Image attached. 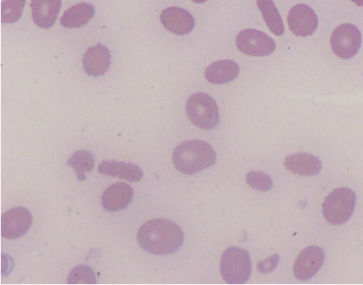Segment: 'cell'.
I'll use <instances>...</instances> for the list:
<instances>
[{
	"label": "cell",
	"mask_w": 363,
	"mask_h": 285,
	"mask_svg": "<svg viewBox=\"0 0 363 285\" xmlns=\"http://www.w3.org/2000/svg\"><path fill=\"white\" fill-rule=\"evenodd\" d=\"M184 233L176 223L162 218L150 220L138 231V241L145 252L155 255L174 254L182 246Z\"/></svg>",
	"instance_id": "obj_1"
},
{
	"label": "cell",
	"mask_w": 363,
	"mask_h": 285,
	"mask_svg": "<svg viewBox=\"0 0 363 285\" xmlns=\"http://www.w3.org/2000/svg\"><path fill=\"white\" fill-rule=\"evenodd\" d=\"M173 162L182 174L194 175L213 166L217 162V155L213 147L205 141L188 140L175 149Z\"/></svg>",
	"instance_id": "obj_2"
},
{
	"label": "cell",
	"mask_w": 363,
	"mask_h": 285,
	"mask_svg": "<svg viewBox=\"0 0 363 285\" xmlns=\"http://www.w3.org/2000/svg\"><path fill=\"white\" fill-rule=\"evenodd\" d=\"M356 195L347 187H340L333 190L322 205L323 215L332 225H342L352 216L356 206Z\"/></svg>",
	"instance_id": "obj_3"
},
{
	"label": "cell",
	"mask_w": 363,
	"mask_h": 285,
	"mask_svg": "<svg viewBox=\"0 0 363 285\" xmlns=\"http://www.w3.org/2000/svg\"><path fill=\"white\" fill-rule=\"evenodd\" d=\"M186 111L189 121L201 129L213 130L220 123L218 104L206 93L198 92L191 95L186 102Z\"/></svg>",
	"instance_id": "obj_4"
},
{
	"label": "cell",
	"mask_w": 363,
	"mask_h": 285,
	"mask_svg": "<svg viewBox=\"0 0 363 285\" xmlns=\"http://www.w3.org/2000/svg\"><path fill=\"white\" fill-rule=\"evenodd\" d=\"M220 272L228 284H245L252 272L250 253L236 246L229 247L221 257Z\"/></svg>",
	"instance_id": "obj_5"
},
{
	"label": "cell",
	"mask_w": 363,
	"mask_h": 285,
	"mask_svg": "<svg viewBox=\"0 0 363 285\" xmlns=\"http://www.w3.org/2000/svg\"><path fill=\"white\" fill-rule=\"evenodd\" d=\"M362 44L359 30L351 24H343L335 28L331 37V46L339 58L350 60L358 52Z\"/></svg>",
	"instance_id": "obj_6"
},
{
	"label": "cell",
	"mask_w": 363,
	"mask_h": 285,
	"mask_svg": "<svg viewBox=\"0 0 363 285\" xmlns=\"http://www.w3.org/2000/svg\"><path fill=\"white\" fill-rule=\"evenodd\" d=\"M237 47L247 55L262 57L272 54L276 50V43L272 37L262 31L246 29L238 34Z\"/></svg>",
	"instance_id": "obj_7"
},
{
	"label": "cell",
	"mask_w": 363,
	"mask_h": 285,
	"mask_svg": "<svg viewBox=\"0 0 363 285\" xmlns=\"http://www.w3.org/2000/svg\"><path fill=\"white\" fill-rule=\"evenodd\" d=\"M33 216L28 208L18 206L11 208L1 218V235L8 240L24 236L29 230Z\"/></svg>",
	"instance_id": "obj_8"
},
{
	"label": "cell",
	"mask_w": 363,
	"mask_h": 285,
	"mask_svg": "<svg viewBox=\"0 0 363 285\" xmlns=\"http://www.w3.org/2000/svg\"><path fill=\"white\" fill-rule=\"evenodd\" d=\"M325 260L324 251L318 246L311 245L298 256L294 265V273L300 281H308L320 270Z\"/></svg>",
	"instance_id": "obj_9"
},
{
	"label": "cell",
	"mask_w": 363,
	"mask_h": 285,
	"mask_svg": "<svg viewBox=\"0 0 363 285\" xmlns=\"http://www.w3.org/2000/svg\"><path fill=\"white\" fill-rule=\"evenodd\" d=\"M288 23L294 34L307 37L313 35L317 30L318 18L311 7L306 4H298L291 9Z\"/></svg>",
	"instance_id": "obj_10"
},
{
	"label": "cell",
	"mask_w": 363,
	"mask_h": 285,
	"mask_svg": "<svg viewBox=\"0 0 363 285\" xmlns=\"http://www.w3.org/2000/svg\"><path fill=\"white\" fill-rule=\"evenodd\" d=\"M163 26L176 35H183L192 31L196 26L195 18L186 10L170 7L164 10L160 16Z\"/></svg>",
	"instance_id": "obj_11"
},
{
	"label": "cell",
	"mask_w": 363,
	"mask_h": 285,
	"mask_svg": "<svg viewBox=\"0 0 363 285\" xmlns=\"http://www.w3.org/2000/svg\"><path fill=\"white\" fill-rule=\"evenodd\" d=\"M82 63L85 72L97 78L108 70L111 63V55L106 46L99 44L86 50Z\"/></svg>",
	"instance_id": "obj_12"
},
{
	"label": "cell",
	"mask_w": 363,
	"mask_h": 285,
	"mask_svg": "<svg viewBox=\"0 0 363 285\" xmlns=\"http://www.w3.org/2000/svg\"><path fill=\"white\" fill-rule=\"evenodd\" d=\"M62 0H31L32 17L35 24L48 29L52 27L62 8Z\"/></svg>",
	"instance_id": "obj_13"
},
{
	"label": "cell",
	"mask_w": 363,
	"mask_h": 285,
	"mask_svg": "<svg viewBox=\"0 0 363 285\" xmlns=\"http://www.w3.org/2000/svg\"><path fill=\"white\" fill-rule=\"evenodd\" d=\"M133 190L126 183H116L109 186L102 196V204L107 211L118 212L131 203Z\"/></svg>",
	"instance_id": "obj_14"
},
{
	"label": "cell",
	"mask_w": 363,
	"mask_h": 285,
	"mask_svg": "<svg viewBox=\"0 0 363 285\" xmlns=\"http://www.w3.org/2000/svg\"><path fill=\"white\" fill-rule=\"evenodd\" d=\"M284 165L291 173L301 177L318 175L322 163L315 156L308 153H297L285 158Z\"/></svg>",
	"instance_id": "obj_15"
},
{
	"label": "cell",
	"mask_w": 363,
	"mask_h": 285,
	"mask_svg": "<svg viewBox=\"0 0 363 285\" xmlns=\"http://www.w3.org/2000/svg\"><path fill=\"white\" fill-rule=\"evenodd\" d=\"M99 174L111 177H118L130 183L140 181L144 176L143 171L136 164L116 160L103 161L99 167Z\"/></svg>",
	"instance_id": "obj_16"
},
{
	"label": "cell",
	"mask_w": 363,
	"mask_h": 285,
	"mask_svg": "<svg viewBox=\"0 0 363 285\" xmlns=\"http://www.w3.org/2000/svg\"><path fill=\"white\" fill-rule=\"evenodd\" d=\"M240 67L237 62L225 60L214 62L205 71L206 79L213 84H225L238 77Z\"/></svg>",
	"instance_id": "obj_17"
},
{
	"label": "cell",
	"mask_w": 363,
	"mask_h": 285,
	"mask_svg": "<svg viewBox=\"0 0 363 285\" xmlns=\"http://www.w3.org/2000/svg\"><path fill=\"white\" fill-rule=\"evenodd\" d=\"M94 7L86 3L73 6L61 18V24L67 28H77L86 25L94 17Z\"/></svg>",
	"instance_id": "obj_18"
},
{
	"label": "cell",
	"mask_w": 363,
	"mask_h": 285,
	"mask_svg": "<svg viewBox=\"0 0 363 285\" xmlns=\"http://www.w3.org/2000/svg\"><path fill=\"white\" fill-rule=\"evenodd\" d=\"M257 4L267 28L277 36L283 35L284 23L273 0H257Z\"/></svg>",
	"instance_id": "obj_19"
},
{
	"label": "cell",
	"mask_w": 363,
	"mask_h": 285,
	"mask_svg": "<svg viewBox=\"0 0 363 285\" xmlns=\"http://www.w3.org/2000/svg\"><path fill=\"white\" fill-rule=\"evenodd\" d=\"M67 164L72 167L77 174L78 179L84 181L86 179L85 173H89L95 166L93 155L86 150H80L68 160Z\"/></svg>",
	"instance_id": "obj_20"
},
{
	"label": "cell",
	"mask_w": 363,
	"mask_h": 285,
	"mask_svg": "<svg viewBox=\"0 0 363 285\" xmlns=\"http://www.w3.org/2000/svg\"><path fill=\"white\" fill-rule=\"evenodd\" d=\"M27 0H5L1 4V22L4 24L16 23L22 17Z\"/></svg>",
	"instance_id": "obj_21"
},
{
	"label": "cell",
	"mask_w": 363,
	"mask_h": 285,
	"mask_svg": "<svg viewBox=\"0 0 363 285\" xmlns=\"http://www.w3.org/2000/svg\"><path fill=\"white\" fill-rule=\"evenodd\" d=\"M67 283L70 284H97L98 279L89 266L78 265L69 273Z\"/></svg>",
	"instance_id": "obj_22"
},
{
	"label": "cell",
	"mask_w": 363,
	"mask_h": 285,
	"mask_svg": "<svg viewBox=\"0 0 363 285\" xmlns=\"http://www.w3.org/2000/svg\"><path fill=\"white\" fill-rule=\"evenodd\" d=\"M246 182L259 191L267 192L273 188L274 182L269 174L261 171H252L246 175Z\"/></svg>",
	"instance_id": "obj_23"
},
{
	"label": "cell",
	"mask_w": 363,
	"mask_h": 285,
	"mask_svg": "<svg viewBox=\"0 0 363 285\" xmlns=\"http://www.w3.org/2000/svg\"><path fill=\"white\" fill-rule=\"evenodd\" d=\"M279 259V256L275 254L261 260L257 264V270L262 274L271 273L277 269Z\"/></svg>",
	"instance_id": "obj_24"
},
{
	"label": "cell",
	"mask_w": 363,
	"mask_h": 285,
	"mask_svg": "<svg viewBox=\"0 0 363 285\" xmlns=\"http://www.w3.org/2000/svg\"><path fill=\"white\" fill-rule=\"evenodd\" d=\"M357 6L363 7V0H352Z\"/></svg>",
	"instance_id": "obj_25"
},
{
	"label": "cell",
	"mask_w": 363,
	"mask_h": 285,
	"mask_svg": "<svg viewBox=\"0 0 363 285\" xmlns=\"http://www.w3.org/2000/svg\"><path fill=\"white\" fill-rule=\"evenodd\" d=\"M193 2L197 4H202L208 1V0H192Z\"/></svg>",
	"instance_id": "obj_26"
}]
</instances>
